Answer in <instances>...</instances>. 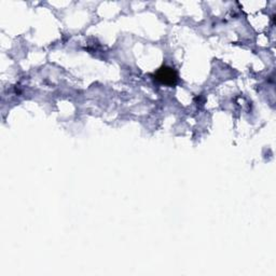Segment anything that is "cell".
Instances as JSON below:
<instances>
[{
	"label": "cell",
	"instance_id": "6da1fadb",
	"mask_svg": "<svg viewBox=\"0 0 276 276\" xmlns=\"http://www.w3.org/2000/svg\"><path fill=\"white\" fill-rule=\"evenodd\" d=\"M154 79L162 84L174 85L178 80V76L173 68L162 67L154 73Z\"/></svg>",
	"mask_w": 276,
	"mask_h": 276
}]
</instances>
